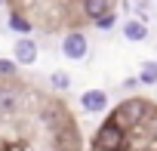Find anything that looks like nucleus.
<instances>
[{"instance_id":"f257e3e1","label":"nucleus","mask_w":157,"mask_h":151,"mask_svg":"<svg viewBox=\"0 0 157 151\" xmlns=\"http://www.w3.org/2000/svg\"><path fill=\"white\" fill-rule=\"evenodd\" d=\"M120 145H123V130L117 123H105L96 136V148L99 151H117Z\"/></svg>"},{"instance_id":"f03ea898","label":"nucleus","mask_w":157,"mask_h":151,"mask_svg":"<svg viewBox=\"0 0 157 151\" xmlns=\"http://www.w3.org/2000/svg\"><path fill=\"white\" fill-rule=\"evenodd\" d=\"M62 49H65V56H68V59H74V62H80V59L86 56L90 43H86V37H83L80 31H74V34H68V37H65Z\"/></svg>"},{"instance_id":"7ed1b4c3","label":"nucleus","mask_w":157,"mask_h":151,"mask_svg":"<svg viewBox=\"0 0 157 151\" xmlns=\"http://www.w3.org/2000/svg\"><path fill=\"white\" fill-rule=\"evenodd\" d=\"M142 114H145V102L132 99V102H123V105H120V111H117V120H120V123H129V126H136V123L142 120ZM120 123H117V126H120Z\"/></svg>"},{"instance_id":"20e7f679","label":"nucleus","mask_w":157,"mask_h":151,"mask_svg":"<svg viewBox=\"0 0 157 151\" xmlns=\"http://www.w3.org/2000/svg\"><path fill=\"white\" fill-rule=\"evenodd\" d=\"M16 62L19 65H34L37 62V43L31 37H19L16 40Z\"/></svg>"},{"instance_id":"39448f33","label":"nucleus","mask_w":157,"mask_h":151,"mask_svg":"<svg viewBox=\"0 0 157 151\" xmlns=\"http://www.w3.org/2000/svg\"><path fill=\"white\" fill-rule=\"evenodd\" d=\"M80 105H83V111L99 114V111H105V108H108V96H105L102 90H86V93L80 96Z\"/></svg>"},{"instance_id":"423d86ee","label":"nucleus","mask_w":157,"mask_h":151,"mask_svg":"<svg viewBox=\"0 0 157 151\" xmlns=\"http://www.w3.org/2000/svg\"><path fill=\"white\" fill-rule=\"evenodd\" d=\"M19 105H22V96L16 87H0V114H13L19 111Z\"/></svg>"},{"instance_id":"0eeeda50","label":"nucleus","mask_w":157,"mask_h":151,"mask_svg":"<svg viewBox=\"0 0 157 151\" xmlns=\"http://www.w3.org/2000/svg\"><path fill=\"white\" fill-rule=\"evenodd\" d=\"M123 37H126V40H132V43L145 40V37H148L145 22H142V19H126V25H123Z\"/></svg>"},{"instance_id":"6e6552de","label":"nucleus","mask_w":157,"mask_h":151,"mask_svg":"<svg viewBox=\"0 0 157 151\" xmlns=\"http://www.w3.org/2000/svg\"><path fill=\"white\" fill-rule=\"evenodd\" d=\"M83 13L93 22H99L102 16H108V0H83Z\"/></svg>"},{"instance_id":"1a4fd4ad","label":"nucleus","mask_w":157,"mask_h":151,"mask_svg":"<svg viewBox=\"0 0 157 151\" xmlns=\"http://www.w3.org/2000/svg\"><path fill=\"white\" fill-rule=\"evenodd\" d=\"M49 83H52L56 90H68V87H71V74H68V71H52V74H49Z\"/></svg>"},{"instance_id":"9d476101","label":"nucleus","mask_w":157,"mask_h":151,"mask_svg":"<svg viewBox=\"0 0 157 151\" xmlns=\"http://www.w3.org/2000/svg\"><path fill=\"white\" fill-rule=\"evenodd\" d=\"M139 80H142V83H157V62H145V65H142Z\"/></svg>"},{"instance_id":"9b49d317","label":"nucleus","mask_w":157,"mask_h":151,"mask_svg":"<svg viewBox=\"0 0 157 151\" xmlns=\"http://www.w3.org/2000/svg\"><path fill=\"white\" fill-rule=\"evenodd\" d=\"M96 25H99V28H105V31H108V28H114V13H108V16H102V19H99Z\"/></svg>"},{"instance_id":"f8f14e48","label":"nucleus","mask_w":157,"mask_h":151,"mask_svg":"<svg viewBox=\"0 0 157 151\" xmlns=\"http://www.w3.org/2000/svg\"><path fill=\"white\" fill-rule=\"evenodd\" d=\"M16 71V62H6V59H0V74H13Z\"/></svg>"},{"instance_id":"ddd939ff","label":"nucleus","mask_w":157,"mask_h":151,"mask_svg":"<svg viewBox=\"0 0 157 151\" xmlns=\"http://www.w3.org/2000/svg\"><path fill=\"white\" fill-rule=\"evenodd\" d=\"M13 28H19V31H28V22H25V19H13Z\"/></svg>"},{"instance_id":"4468645a","label":"nucleus","mask_w":157,"mask_h":151,"mask_svg":"<svg viewBox=\"0 0 157 151\" xmlns=\"http://www.w3.org/2000/svg\"><path fill=\"white\" fill-rule=\"evenodd\" d=\"M154 136H157V130H154Z\"/></svg>"}]
</instances>
